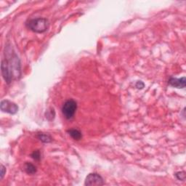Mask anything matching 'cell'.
Returning a JSON list of instances; mask_svg holds the SVG:
<instances>
[{"instance_id":"1","label":"cell","mask_w":186,"mask_h":186,"mask_svg":"<svg viewBox=\"0 0 186 186\" xmlns=\"http://www.w3.org/2000/svg\"><path fill=\"white\" fill-rule=\"evenodd\" d=\"M10 59L2 60V73L4 79L7 83H10L14 78L20 76V62L16 54H9Z\"/></svg>"},{"instance_id":"2","label":"cell","mask_w":186,"mask_h":186,"mask_svg":"<svg viewBox=\"0 0 186 186\" xmlns=\"http://www.w3.org/2000/svg\"><path fill=\"white\" fill-rule=\"evenodd\" d=\"M26 26L33 32L41 33L45 32L47 30L49 23L46 18H38L31 19L26 23Z\"/></svg>"},{"instance_id":"3","label":"cell","mask_w":186,"mask_h":186,"mask_svg":"<svg viewBox=\"0 0 186 186\" xmlns=\"http://www.w3.org/2000/svg\"><path fill=\"white\" fill-rule=\"evenodd\" d=\"M77 110V103L73 99L65 101L62 107V113L66 119H71Z\"/></svg>"},{"instance_id":"4","label":"cell","mask_w":186,"mask_h":186,"mask_svg":"<svg viewBox=\"0 0 186 186\" xmlns=\"http://www.w3.org/2000/svg\"><path fill=\"white\" fill-rule=\"evenodd\" d=\"M84 185L88 186L103 185H104V180L100 175L97 174V173H91L86 177Z\"/></svg>"},{"instance_id":"5","label":"cell","mask_w":186,"mask_h":186,"mask_svg":"<svg viewBox=\"0 0 186 186\" xmlns=\"http://www.w3.org/2000/svg\"><path fill=\"white\" fill-rule=\"evenodd\" d=\"M0 108L3 112L10 114H15L18 111V105L16 103L7 100L2 101L0 104Z\"/></svg>"},{"instance_id":"6","label":"cell","mask_w":186,"mask_h":186,"mask_svg":"<svg viewBox=\"0 0 186 186\" xmlns=\"http://www.w3.org/2000/svg\"><path fill=\"white\" fill-rule=\"evenodd\" d=\"M169 84L171 86L178 89H183L185 87L186 84V79L185 77L177 79V78H170L169 80Z\"/></svg>"},{"instance_id":"7","label":"cell","mask_w":186,"mask_h":186,"mask_svg":"<svg viewBox=\"0 0 186 186\" xmlns=\"http://www.w3.org/2000/svg\"><path fill=\"white\" fill-rule=\"evenodd\" d=\"M68 133H69L70 136L72 137L73 140H81L82 137V132H80L79 130H77V129L69 130L68 131Z\"/></svg>"},{"instance_id":"8","label":"cell","mask_w":186,"mask_h":186,"mask_svg":"<svg viewBox=\"0 0 186 186\" xmlns=\"http://www.w3.org/2000/svg\"><path fill=\"white\" fill-rule=\"evenodd\" d=\"M25 170H26V173H28V174L33 175L37 172V167L33 164H31V163L27 162L25 164Z\"/></svg>"},{"instance_id":"9","label":"cell","mask_w":186,"mask_h":186,"mask_svg":"<svg viewBox=\"0 0 186 186\" xmlns=\"http://www.w3.org/2000/svg\"><path fill=\"white\" fill-rule=\"evenodd\" d=\"M37 137L39 139V140H41L43 143H50L52 141L51 136L47 134H44V133H39V134H38Z\"/></svg>"},{"instance_id":"10","label":"cell","mask_w":186,"mask_h":186,"mask_svg":"<svg viewBox=\"0 0 186 186\" xmlns=\"http://www.w3.org/2000/svg\"><path fill=\"white\" fill-rule=\"evenodd\" d=\"M175 176L179 180H185V172H179L176 173Z\"/></svg>"},{"instance_id":"11","label":"cell","mask_w":186,"mask_h":186,"mask_svg":"<svg viewBox=\"0 0 186 186\" xmlns=\"http://www.w3.org/2000/svg\"><path fill=\"white\" fill-rule=\"evenodd\" d=\"M31 156H32L33 159L37 161H39L40 160V158H41V154H40V152L39 151H33V153L31 154Z\"/></svg>"},{"instance_id":"12","label":"cell","mask_w":186,"mask_h":186,"mask_svg":"<svg viewBox=\"0 0 186 186\" xmlns=\"http://www.w3.org/2000/svg\"><path fill=\"white\" fill-rule=\"evenodd\" d=\"M6 172V169L5 166L3 165H1V179H2L4 177V175H5Z\"/></svg>"},{"instance_id":"13","label":"cell","mask_w":186,"mask_h":186,"mask_svg":"<svg viewBox=\"0 0 186 186\" xmlns=\"http://www.w3.org/2000/svg\"><path fill=\"white\" fill-rule=\"evenodd\" d=\"M145 84L144 83H143L142 82H137V83L136 84V87H137L138 89H143V87H144Z\"/></svg>"}]
</instances>
